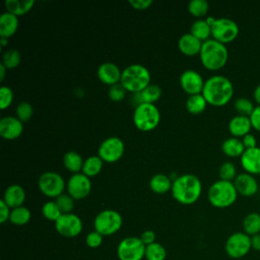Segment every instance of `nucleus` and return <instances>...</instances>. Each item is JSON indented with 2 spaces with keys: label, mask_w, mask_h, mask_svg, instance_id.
Here are the masks:
<instances>
[{
  "label": "nucleus",
  "mask_w": 260,
  "mask_h": 260,
  "mask_svg": "<svg viewBox=\"0 0 260 260\" xmlns=\"http://www.w3.org/2000/svg\"><path fill=\"white\" fill-rule=\"evenodd\" d=\"M202 94L206 102L214 107L226 105L234 95L232 81L223 75H213L205 80Z\"/></svg>",
  "instance_id": "f257e3e1"
},
{
  "label": "nucleus",
  "mask_w": 260,
  "mask_h": 260,
  "mask_svg": "<svg viewBox=\"0 0 260 260\" xmlns=\"http://www.w3.org/2000/svg\"><path fill=\"white\" fill-rule=\"evenodd\" d=\"M171 191L176 201L183 205H191L199 199L202 192V184L197 176L184 174L174 179Z\"/></svg>",
  "instance_id": "f03ea898"
},
{
  "label": "nucleus",
  "mask_w": 260,
  "mask_h": 260,
  "mask_svg": "<svg viewBox=\"0 0 260 260\" xmlns=\"http://www.w3.org/2000/svg\"><path fill=\"white\" fill-rule=\"evenodd\" d=\"M199 58L206 69L215 71L221 69L226 64L229 51L224 44L210 38L202 43Z\"/></svg>",
  "instance_id": "7ed1b4c3"
},
{
  "label": "nucleus",
  "mask_w": 260,
  "mask_h": 260,
  "mask_svg": "<svg viewBox=\"0 0 260 260\" xmlns=\"http://www.w3.org/2000/svg\"><path fill=\"white\" fill-rule=\"evenodd\" d=\"M120 83L132 93H138L150 84V72L142 64H131L122 70Z\"/></svg>",
  "instance_id": "20e7f679"
},
{
  "label": "nucleus",
  "mask_w": 260,
  "mask_h": 260,
  "mask_svg": "<svg viewBox=\"0 0 260 260\" xmlns=\"http://www.w3.org/2000/svg\"><path fill=\"white\" fill-rule=\"evenodd\" d=\"M238 197V192L233 182L218 180L208 189L207 198L209 203L216 208H226L233 205Z\"/></svg>",
  "instance_id": "39448f33"
},
{
  "label": "nucleus",
  "mask_w": 260,
  "mask_h": 260,
  "mask_svg": "<svg viewBox=\"0 0 260 260\" xmlns=\"http://www.w3.org/2000/svg\"><path fill=\"white\" fill-rule=\"evenodd\" d=\"M160 120V114L154 104L142 103L136 105L133 113V123L135 127L143 132H148L156 128Z\"/></svg>",
  "instance_id": "423d86ee"
},
{
  "label": "nucleus",
  "mask_w": 260,
  "mask_h": 260,
  "mask_svg": "<svg viewBox=\"0 0 260 260\" xmlns=\"http://www.w3.org/2000/svg\"><path fill=\"white\" fill-rule=\"evenodd\" d=\"M122 215L114 209H105L96 214L93 220L94 231L102 236L116 234L122 226Z\"/></svg>",
  "instance_id": "0eeeda50"
},
{
  "label": "nucleus",
  "mask_w": 260,
  "mask_h": 260,
  "mask_svg": "<svg viewBox=\"0 0 260 260\" xmlns=\"http://www.w3.org/2000/svg\"><path fill=\"white\" fill-rule=\"evenodd\" d=\"M38 187L45 196L56 199L64 193L66 184L60 174L54 171H47L39 177Z\"/></svg>",
  "instance_id": "6e6552de"
},
{
  "label": "nucleus",
  "mask_w": 260,
  "mask_h": 260,
  "mask_svg": "<svg viewBox=\"0 0 260 260\" xmlns=\"http://www.w3.org/2000/svg\"><path fill=\"white\" fill-rule=\"evenodd\" d=\"M239 25L229 17L215 18L211 24V37L222 44H229L235 41L239 35Z\"/></svg>",
  "instance_id": "1a4fd4ad"
},
{
  "label": "nucleus",
  "mask_w": 260,
  "mask_h": 260,
  "mask_svg": "<svg viewBox=\"0 0 260 260\" xmlns=\"http://www.w3.org/2000/svg\"><path fill=\"white\" fill-rule=\"evenodd\" d=\"M224 249L231 258L241 259L252 250L251 237L244 232H236L226 239Z\"/></svg>",
  "instance_id": "9d476101"
},
{
  "label": "nucleus",
  "mask_w": 260,
  "mask_h": 260,
  "mask_svg": "<svg viewBox=\"0 0 260 260\" xmlns=\"http://www.w3.org/2000/svg\"><path fill=\"white\" fill-rule=\"evenodd\" d=\"M146 246L138 237L123 239L117 248V256L120 260H141L145 257Z\"/></svg>",
  "instance_id": "9b49d317"
},
{
  "label": "nucleus",
  "mask_w": 260,
  "mask_h": 260,
  "mask_svg": "<svg viewBox=\"0 0 260 260\" xmlns=\"http://www.w3.org/2000/svg\"><path fill=\"white\" fill-rule=\"evenodd\" d=\"M124 150L123 140L117 136H111L100 144L98 155L106 162H116L123 156Z\"/></svg>",
  "instance_id": "f8f14e48"
},
{
  "label": "nucleus",
  "mask_w": 260,
  "mask_h": 260,
  "mask_svg": "<svg viewBox=\"0 0 260 260\" xmlns=\"http://www.w3.org/2000/svg\"><path fill=\"white\" fill-rule=\"evenodd\" d=\"M67 193L74 199L80 200L87 197L91 191V181L83 173L70 176L66 184Z\"/></svg>",
  "instance_id": "ddd939ff"
},
{
  "label": "nucleus",
  "mask_w": 260,
  "mask_h": 260,
  "mask_svg": "<svg viewBox=\"0 0 260 260\" xmlns=\"http://www.w3.org/2000/svg\"><path fill=\"white\" fill-rule=\"evenodd\" d=\"M55 229L63 237L74 238L82 231V221L74 213H63L56 221Z\"/></svg>",
  "instance_id": "4468645a"
},
{
  "label": "nucleus",
  "mask_w": 260,
  "mask_h": 260,
  "mask_svg": "<svg viewBox=\"0 0 260 260\" xmlns=\"http://www.w3.org/2000/svg\"><path fill=\"white\" fill-rule=\"evenodd\" d=\"M204 82L201 74L193 69H187L180 75V85L189 95L202 93Z\"/></svg>",
  "instance_id": "2eb2a0df"
},
{
  "label": "nucleus",
  "mask_w": 260,
  "mask_h": 260,
  "mask_svg": "<svg viewBox=\"0 0 260 260\" xmlns=\"http://www.w3.org/2000/svg\"><path fill=\"white\" fill-rule=\"evenodd\" d=\"M23 131V123L15 116H5L0 120V135L5 140L18 138Z\"/></svg>",
  "instance_id": "dca6fc26"
},
{
  "label": "nucleus",
  "mask_w": 260,
  "mask_h": 260,
  "mask_svg": "<svg viewBox=\"0 0 260 260\" xmlns=\"http://www.w3.org/2000/svg\"><path fill=\"white\" fill-rule=\"evenodd\" d=\"M233 183L236 187L238 194L245 197H251L255 195L259 189V185L255 177L248 173H242L237 175Z\"/></svg>",
  "instance_id": "f3484780"
},
{
  "label": "nucleus",
  "mask_w": 260,
  "mask_h": 260,
  "mask_svg": "<svg viewBox=\"0 0 260 260\" xmlns=\"http://www.w3.org/2000/svg\"><path fill=\"white\" fill-rule=\"evenodd\" d=\"M99 79L107 85H115L121 81L122 71L113 62H104L102 63L96 71Z\"/></svg>",
  "instance_id": "a211bd4d"
},
{
  "label": "nucleus",
  "mask_w": 260,
  "mask_h": 260,
  "mask_svg": "<svg viewBox=\"0 0 260 260\" xmlns=\"http://www.w3.org/2000/svg\"><path fill=\"white\" fill-rule=\"evenodd\" d=\"M242 168L246 173L251 175L260 174V147L256 146L253 148L245 149L244 153L240 157Z\"/></svg>",
  "instance_id": "6ab92c4d"
},
{
  "label": "nucleus",
  "mask_w": 260,
  "mask_h": 260,
  "mask_svg": "<svg viewBox=\"0 0 260 260\" xmlns=\"http://www.w3.org/2000/svg\"><path fill=\"white\" fill-rule=\"evenodd\" d=\"M25 197H26V194L23 187H21L18 184H12L5 189L2 200L11 209H13V208L22 206L25 200Z\"/></svg>",
  "instance_id": "aec40b11"
},
{
  "label": "nucleus",
  "mask_w": 260,
  "mask_h": 260,
  "mask_svg": "<svg viewBox=\"0 0 260 260\" xmlns=\"http://www.w3.org/2000/svg\"><path fill=\"white\" fill-rule=\"evenodd\" d=\"M230 133L237 138L244 137L245 135L250 133L252 127L250 117L243 116V115H236L234 116L228 125Z\"/></svg>",
  "instance_id": "412c9836"
},
{
  "label": "nucleus",
  "mask_w": 260,
  "mask_h": 260,
  "mask_svg": "<svg viewBox=\"0 0 260 260\" xmlns=\"http://www.w3.org/2000/svg\"><path fill=\"white\" fill-rule=\"evenodd\" d=\"M202 41L194 37L192 34L187 32L180 37L178 41V48L186 56H195L199 55L201 47H202Z\"/></svg>",
  "instance_id": "4be33fe9"
},
{
  "label": "nucleus",
  "mask_w": 260,
  "mask_h": 260,
  "mask_svg": "<svg viewBox=\"0 0 260 260\" xmlns=\"http://www.w3.org/2000/svg\"><path fill=\"white\" fill-rule=\"evenodd\" d=\"M18 16L5 11L0 15V37L9 39L18 28Z\"/></svg>",
  "instance_id": "5701e85b"
},
{
  "label": "nucleus",
  "mask_w": 260,
  "mask_h": 260,
  "mask_svg": "<svg viewBox=\"0 0 260 260\" xmlns=\"http://www.w3.org/2000/svg\"><path fill=\"white\" fill-rule=\"evenodd\" d=\"M222 152L230 157H241L245 151L242 139L237 137H229L221 144Z\"/></svg>",
  "instance_id": "b1692460"
},
{
  "label": "nucleus",
  "mask_w": 260,
  "mask_h": 260,
  "mask_svg": "<svg viewBox=\"0 0 260 260\" xmlns=\"http://www.w3.org/2000/svg\"><path fill=\"white\" fill-rule=\"evenodd\" d=\"M162 90L157 84H149L145 87L142 91L135 93L136 101L138 102L137 105L146 103V104H154L156 101L159 100L161 96Z\"/></svg>",
  "instance_id": "393cba45"
},
{
  "label": "nucleus",
  "mask_w": 260,
  "mask_h": 260,
  "mask_svg": "<svg viewBox=\"0 0 260 260\" xmlns=\"http://www.w3.org/2000/svg\"><path fill=\"white\" fill-rule=\"evenodd\" d=\"M173 181L165 174H156L149 181V188L156 194H165L172 189Z\"/></svg>",
  "instance_id": "a878e982"
},
{
  "label": "nucleus",
  "mask_w": 260,
  "mask_h": 260,
  "mask_svg": "<svg viewBox=\"0 0 260 260\" xmlns=\"http://www.w3.org/2000/svg\"><path fill=\"white\" fill-rule=\"evenodd\" d=\"M6 11L19 16L26 14L35 5L34 0H6L5 3Z\"/></svg>",
  "instance_id": "bb28decb"
},
{
  "label": "nucleus",
  "mask_w": 260,
  "mask_h": 260,
  "mask_svg": "<svg viewBox=\"0 0 260 260\" xmlns=\"http://www.w3.org/2000/svg\"><path fill=\"white\" fill-rule=\"evenodd\" d=\"M83 158L82 156L76 151H67L63 156V165L64 167L71 172L72 174H77L82 171L83 167Z\"/></svg>",
  "instance_id": "cd10ccee"
},
{
  "label": "nucleus",
  "mask_w": 260,
  "mask_h": 260,
  "mask_svg": "<svg viewBox=\"0 0 260 260\" xmlns=\"http://www.w3.org/2000/svg\"><path fill=\"white\" fill-rule=\"evenodd\" d=\"M190 34L199 39L202 42H205L211 37V26L208 24L206 19L199 18L196 19L190 27Z\"/></svg>",
  "instance_id": "c85d7f7f"
},
{
  "label": "nucleus",
  "mask_w": 260,
  "mask_h": 260,
  "mask_svg": "<svg viewBox=\"0 0 260 260\" xmlns=\"http://www.w3.org/2000/svg\"><path fill=\"white\" fill-rule=\"evenodd\" d=\"M243 230L250 237L260 234V214L258 212L248 213L243 219Z\"/></svg>",
  "instance_id": "c756f323"
},
{
  "label": "nucleus",
  "mask_w": 260,
  "mask_h": 260,
  "mask_svg": "<svg viewBox=\"0 0 260 260\" xmlns=\"http://www.w3.org/2000/svg\"><path fill=\"white\" fill-rule=\"evenodd\" d=\"M207 104L208 103L206 102V100L202 93L193 94V95L188 96V99L186 101V109L190 114L198 115L205 111Z\"/></svg>",
  "instance_id": "7c9ffc66"
},
{
  "label": "nucleus",
  "mask_w": 260,
  "mask_h": 260,
  "mask_svg": "<svg viewBox=\"0 0 260 260\" xmlns=\"http://www.w3.org/2000/svg\"><path fill=\"white\" fill-rule=\"evenodd\" d=\"M104 160L99 155H90L84 159L82 173L88 178L94 177L101 173L103 169Z\"/></svg>",
  "instance_id": "2f4dec72"
},
{
  "label": "nucleus",
  "mask_w": 260,
  "mask_h": 260,
  "mask_svg": "<svg viewBox=\"0 0 260 260\" xmlns=\"http://www.w3.org/2000/svg\"><path fill=\"white\" fill-rule=\"evenodd\" d=\"M31 217L30 210L25 206H19L11 209L9 221L15 225H24L26 224Z\"/></svg>",
  "instance_id": "473e14b6"
},
{
  "label": "nucleus",
  "mask_w": 260,
  "mask_h": 260,
  "mask_svg": "<svg viewBox=\"0 0 260 260\" xmlns=\"http://www.w3.org/2000/svg\"><path fill=\"white\" fill-rule=\"evenodd\" d=\"M167 257V251L159 243H152L145 248L146 260H165Z\"/></svg>",
  "instance_id": "72a5a7b5"
},
{
  "label": "nucleus",
  "mask_w": 260,
  "mask_h": 260,
  "mask_svg": "<svg viewBox=\"0 0 260 260\" xmlns=\"http://www.w3.org/2000/svg\"><path fill=\"white\" fill-rule=\"evenodd\" d=\"M208 9L209 4L206 0H191L188 3V11L198 19L205 16L208 12Z\"/></svg>",
  "instance_id": "f704fd0d"
},
{
  "label": "nucleus",
  "mask_w": 260,
  "mask_h": 260,
  "mask_svg": "<svg viewBox=\"0 0 260 260\" xmlns=\"http://www.w3.org/2000/svg\"><path fill=\"white\" fill-rule=\"evenodd\" d=\"M21 60V56L19 51L16 49H7L3 55H2V64L7 69H13L16 68Z\"/></svg>",
  "instance_id": "c9c22d12"
},
{
  "label": "nucleus",
  "mask_w": 260,
  "mask_h": 260,
  "mask_svg": "<svg viewBox=\"0 0 260 260\" xmlns=\"http://www.w3.org/2000/svg\"><path fill=\"white\" fill-rule=\"evenodd\" d=\"M255 107L256 106H254V104L249 99H247L245 96L238 98L234 103V108L237 111L238 115H243V116H247V117L251 116Z\"/></svg>",
  "instance_id": "e433bc0d"
},
{
  "label": "nucleus",
  "mask_w": 260,
  "mask_h": 260,
  "mask_svg": "<svg viewBox=\"0 0 260 260\" xmlns=\"http://www.w3.org/2000/svg\"><path fill=\"white\" fill-rule=\"evenodd\" d=\"M42 213L45 218L54 222L63 214L55 201L45 202V204L42 207Z\"/></svg>",
  "instance_id": "4c0bfd02"
},
{
  "label": "nucleus",
  "mask_w": 260,
  "mask_h": 260,
  "mask_svg": "<svg viewBox=\"0 0 260 260\" xmlns=\"http://www.w3.org/2000/svg\"><path fill=\"white\" fill-rule=\"evenodd\" d=\"M218 176L220 180L233 182L237 177V170L235 165L231 161L222 162L218 169Z\"/></svg>",
  "instance_id": "58836bf2"
},
{
  "label": "nucleus",
  "mask_w": 260,
  "mask_h": 260,
  "mask_svg": "<svg viewBox=\"0 0 260 260\" xmlns=\"http://www.w3.org/2000/svg\"><path fill=\"white\" fill-rule=\"evenodd\" d=\"M15 113H16V117L22 123H24V122H27L32 117L34 109H32V106L30 103L23 101L17 105Z\"/></svg>",
  "instance_id": "ea45409f"
},
{
  "label": "nucleus",
  "mask_w": 260,
  "mask_h": 260,
  "mask_svg": "<svg viewBox=\"0 0 260 260\" xmlns=\"http://www.w3.org/2000/svg\"><path fill=\"white\" fill-rule=\"evenodd\" d=\"M55 202L62 213H71L72 209L74 208V199L68 193H63L58 196L55 199Z\"/></svg>",
  "instance_id": "a19ab883"
},
{
  "label": "nucleus",
  "mask_w": 260,
  "mask_h": 260,
  "mask_svg": "<svg viewBox=\"0 0 260 260\" xmlns=\"http://www.w3.org/2000/svg\"><path fill=\"white\" fill-rule=\"evenodd\" d=\"M13 102V91L9 86L2 85L0 87V108L7 109Z\"/></svg>",
  "instance_id": "79ce46f5"
},
{
  "label": "nucleus",
  "mask_w": 260,
  "mask_h": 260,
  "mask_svg": "<svg viewBox=\"0 0 260 260\" xmlns=\"http://www.w3.org/2000/svg\"><path fill=\"white\" fill-rule=\"evenodd\" d=\"M126 91L127 90L123 87L121 83L112 85L109 88V98L113 102H120L125 98Z\"/></svg>",
  "instance_id": "37998d69"
},
{
  "label": "nucleus",
  "mask_w": 260,
  "mask_h": 260,
  "mask_svg": "<svg viewBox=\"0 0 260 260\" xmlns=\"http://www.w3.org/2000/svg\"><path fill=\"white\" fill-rule=\"evenodd\" d=\"M103 237L100 233L93 231V232H90L89 234L86 235V238H85V243L86 245L89 247V248H98L102 245L103 243Z\"/></svg>",
  "instance_id": "c03bdc74"
},
{
  "label": "nucleus",
  "mask_w": 260,
  "mask_h": 260,
  "mask_svg": "<svg viewBox=\"0 0 260 260\" xmlns=\"http://www.w3.org/2000/svg\"><path fill=\"white\" fill-rule=\"evenodd\" d=\"M11 208L1 199L0 200V222L4 223L9 220Z\"/></svg>",
  "instance_id": "a18cd8bd"
},
{
  "label": "nucleus",
  "mask_w": 260,
  "mask_h": 260,
  "mask_svg": "<svg viewBox=\"0 0 260 260\" xmlns=\"http://www.w3.org/2000/svg\"><path fill=\"white\" fill-rule=\"evenodd\" d=\"M252 127L260 132V106H256L253 113L250 116Z\"/></svg>",
  "instance_id": "49530a36"
},
{
  "label": "nucleus",
  "mask_w": 260,
  "mask_h": 260,
  "mask_svg": "<svg viewBox=\"0 0 260 260\" xmlns=\"http://www.w3.org/2000/svg\"><path fill=\"white\" fill-rule=\"evenodd\" d=\"M128 3L136 10H145L152 4L151 0H129Z\"/></svg>",
  "instance_id": "de8ad7c7"
},
{
  "label": "nucleus",
  "mask_w": 260,
  "mask_h": 260,
  "mask_svg": "<svg viewBox=\"0 0 260 260\" xmlns=\"http://www.w3.org/2000/svg\"><path fill=\"white\" fill-rule=\"evenodd\" d=\"M140 240L143 242V244L145 246H148L152 243L155 242V234L153 231L151 230H147V231H144L141 236H140Z\"/></svg>",
  "instance_id": "09e8293b"
},
{
  "label": "nucleus",
  "mask_w": 260,
  "mask_h": 260,
  "mask_svg": "<svg viewBox=\"0 0 260 260\" xmlns=\"http://www.w3.org/2000/svg\"><path fill=\"white\" fill-rule=\"evenodd\" d=\"M242 142L245 146V149H249V148H253V147L257 146V140H256L255 136L251 133L242 137Z\"/></svg>",
  "instance_id": "8fccbe9b"
},
{
  "label": "nucleus",
  "mask_w": 260,
  "mask_h": 260,
  "mask_svg": "<svg viewBox=\"0 0 260 260\" xmlns=\"http://www.w3.org/2000/svg\"><path fill=\"white\" fill-rule=\"evenodd\" d=\"M251 245L253 250L260 252V234L251 237Z\"/></svg>",
  "instance_id": "3c124183"
},
{
  "label": "nucleus",
  "mask_w": 260,
  "mask_h": 260,
  "mask_svg": "<svg viewBox=\"0 0 260 260\" xmlns=\"http://www.w3.org/2000/svg\"><path fill=\"white\" fill-rule=\"evenodd\" d=\"M253 96H254V100L256 101V103L260 106V84L255 87L254 92H253Z\"/></svg>",
  "instance_id": "603ef678"
},
{
  "label": "nucleus",
  "mask_w": 260,
  "mask_h": 260,
  "mask_svg": "<svg viewBox=\"0 0 260 260\" xmlns=\"http://www.w3.org/2000/svg\"><path fill=\"white\" fill-rule=\"evenodd\" d=\"M6 70H7V68H6L2 63H0V79H1V80H3V79L5 78Z\"/></svg>",
  "instance_id": "864d4df0"
},
{
  "label": "nucleus",
  "mask_w": 260,
  "mask_h": 260,
  "mask_svg": "<svg viewBox=\"0 0 260 260\" xmlns=\"http://www.w3.org/2000/svg\"><path fill=\"white\" fill-rule=\"evenodd\" d=\"M0 45H1V47L7 46V45H8V39H7V38L0 37Z\"/></svg>",
  "instance_id": "5fc2aeb1"
}]
</instances>
